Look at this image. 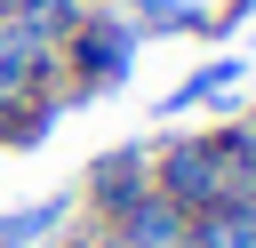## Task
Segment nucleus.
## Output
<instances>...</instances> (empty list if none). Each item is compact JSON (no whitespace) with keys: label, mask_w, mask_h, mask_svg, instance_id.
Returning a JSON list of instances; mask_svg holds the SVG:
<instances>
[{"label":"nucleus","mask_w":256,"mask_h":248,"mask_svg":"<svg viewBox=\"0 0 256 248\" xmlns=\"http://www.w3.org/2000/svg\"><path fill=\"white\" fill-rule=\"evenodd\" d=\"M56 56L72 64L64 104H88L96 88L128 80V64H136V24H120V16H80V24L64 32V48H56Z\"/></svg>","instance_id":"nucleus-1"},{"label":"nucleus","mask_w":256,"mask_h":248,"mask_svg":"<svg viewBox=\"0 0 256 248\" xmlns=\"http://www.w3.org/2000/svg\"><path fill=\"white\" fill-rule=\"evenodd\" d=\"M152 192L176 200L184 216H208V208H232L224 200V168H216V144L208 136H176L152 152Z\"/></svg>","instance_id":"nucleus-2"},{"label":"nucleus","mask_w":256,"mask_h":248,"mask_svg":"<svg viewBox=\"0 0 256 248\" xmlns=\"http://www.w3.org/2000/svg\"><path fill=\"white\" fill-rule=\"evenodd\" d=\"M184 208L176 200H160V192H136L120 216H104V240L112 248H184Z\"/></svg>","instance_id":"nucleus-3"},{"label":"nucleus","mask_w":256,"mask_h":248,"mask_svg":"<svg viewBox=\"0 0 256 248\" xmlns=\"http://www.w3.org/2000/svg\"><path fill=\"white\" fill-rule=\"evenodd\" d=\"M136 192H152V152H144V144H120V152H104V160L88 168V208H96V224L120 216Z\"/></svg>","instance_id":"nucleus-4"},{"label":"nucleus","mask_w":256,"mask_h":248,"mask_svg":"<svg viewBox=\"0 0 256 248\" xmlns=\"http://www.w3.org/2000/svg\"><path fill=\"white\" fill-rule=\"evenodd\" d=\"M224 88H240V64H232V56H216V64H200L192 80H176V88L160 96V112H192V104H216Z\"/></svg>","instance_id":"nucleus-5"},{"label":"nucleus","mask_w":256,"mask_h":248,"mask_svg":"<svg viewBox=\"0 0 256 248\" xmlns=\"http://www.w3.org/2000/svg\"><path fill=\"white\" fill-rule=\"evenodd\" d=\"M64 224V192L56 200H40V208H16V216H0V248H32V240H48Z\"/></svg>","instance_id":"nucleus-6"},{"label":"nucleus","mask_w":256,"mask_h":248,"mask_svg":"<svg viewBox=\"0 0 256 248\" xmlns=\"http://www.w3.org/2000/svg\"><path fill=\"white\" fill-rule=\"evenodd\" d=\"M64 248H112V240H104V224H88V232H72Z\"/></svg>","instance_id":"nucleus-7"},{"label":"nucleus","mask_w":256,"mask_h":248,"mask_svg":"<svg viewBox=\"0 0 256 248\" xmlns=\"http://www.w3.org/2000/svg\"><path fill=\"white\" fill-rule=\"evenodd\" d=\"M248 224H256V200H248Z\"/></svg>","instance_id":"nucleus-8"}]
</instances>
